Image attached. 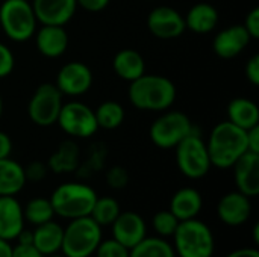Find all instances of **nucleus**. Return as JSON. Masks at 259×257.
Segmentation results:
<instances>
[{
    "mask_svg": "<svg viewBox=\"0 0 259 257\" xmlns=\"http://www.w3.org/2000/svg\"><path fill=\"white\" fill-rule=\"evenodd\" d=\"M175 83L159 74H143L137 80L131 82L127 95L134 108L140 111L162 112L173 106L176 100Z\"/></svg>",
    "mask_w": 259,
    "mask_h": 257,
    "instance_id": "nucleus-1",
    "label": "nucleus"
},
{
    "mask_svg": "<svg viewBox=\"0 0 259 257\" xmlns=\"http://www.w3.org/2000/svg\"><path fill=\"white\" fill-rule=\"evenodd\" d=\"M211 165L220 170L232 168L247 151V132L231 121L219 123L206 141Z\"/></svg>",
    "mask_w": 259,
    "mask_h": 257,
    "instance_id": "nucleus-2",
    "label": "nucleus"
},
{
    "mask_svg": "<svg viewBox=\"0 0 259 257\" xmlns=\"http://www.w3.org/2000/svg\"><path fill=\"white\" fill-rule=\"evenodd\" d=\"M96 191L80 182H65L59 185L50 195L55 215L65 220L88 217L96 203Z\"/></svg>",
    "mask_w": 259,
    "mask_h": 257,
    "instance_id": "nucleus-3",
    "label": "nucleus"
},
{
    "mask_svg": "<svg viewBox=\"0 0 259 257\" xmlns=\"http://www.w3.org/2000/svg\"><path fill=\"white\" fill-rule=\"evenodd\" d=\"M173 239L178 257H212L215 250L211 229L197 218L181 221L173 233Z\"/></svg>",
    "mask_w": 259,
    "mask_h": 257,
    "instance_id": "nucleus-4",
    "label": "nucleus"
},
{
    "mask_svg": "<svg viewBox=\"0 0 259 257\" xmlns=\"http://www.w3.org/2000/svg\"><path fill=\"white\" fill-rule=\"evenodd\" d=\"M102 242V227L88 215L70 220L64 229L61 253L65 257L93 256Z\"/></svg>",
    "mask_w": 259,
    "mask_h": 257,
    "instance_id": "nucleus-5",
    "label": "nucleus"
},
{
    "mask_svg": "<svg viewBox=\"0 0 259 257\" xmlns=\"http://www.w3.org/2000/svg\"><path fill=\"white\" fill-rule=\"evenodd\" d=\"M38 20L29 0H5L0 5V27L15 42H26L33 38Z\"/></svg>",
    "mask_w": 259,
    "mask_h": 257,
    "instance_id": "nucleus-6",
    "label": "nucleus"
},
{
    "mask_svg": "<svg viewBox=\"0 0 259 257\" xmlns=\"http://www.w3.org/2000/svg\"><path fill=\"white\" fill-rule=\"evenodd\" d=\"M193 132L194 127L187 114L181 111H168L152 123L149 135L158 148L171 150Z\"/></svg>",
    "mask_w": 259,
    "mask_h": 257,
    "instance_id": "nucleus-7",
    "label": "nucleus"
},
{
    "mask_svg": "<svg viewBox=\"0 0 259 257\" xmlns=\"http://www.w3.org/2000/svg\"><path fill=\"white\" fill-rule=\"evenodd\" d=\"M175 150L178 168L185 177L191 180H199L209 173L212 165L209 161L208 147L197 133H190L175 147Z\"/></svg>",
    "mask_w": 259,
    "mask_h": 257,
    "instance_id": "nucleus-8",
    "label": "nucleus"
},
{
    "mask_svg": "<svg viewBox=\"0 0 259 257\" xmlns=\"http://www.w3.org/2000/svg\"><path fill=\"white\" fill-rule=\"evenodd\" d=\"M56 124L71 139H87L99 130L94 109L76 100L62 105Z\"/></svg>",
    "mask_w": 259,
    "mask_h": 257,
    "instance_id": "nucleus-9",
    "label": "nucleus"
},
{
    "mask_svg": "<svg viewBox=\"0 0 259 257\" xmlns=\"http://www.w3.org/2000/svg\"><path fill=\"white\" fill-rule=\"evenodd\" d=\"M62 97L64 95L55 83H41L36 86L27 105V115L32 123L39 127L56 124L59 111L64 105Z\"/></svg>",
    "mask_w": 259,
    "mask_h": 257,
    "instance_id": "nucleus-10",
    "label": "nucleus"
},
{
    "mask_svg": "<svg viewBox=\"0 0 259 257\" xmlns=\"http://www.w3.org/2000/svg\"><path fill=\"white\" fill-rule=\"evenodd\" d=\"M93 80H94L93 71L87 64L79 61H71L61 67L55 85L62 95L79 97L91 89Z\"/></svg>",
    "mask_w": 259,
    "mask_h": 257,
    "instance_id": "nucleus-11",
    "label": "nucleus"
},
{
    "mask_svg": "<svg viewBox=\"0 0 259 257\" xmlns=\"http://www.w3.org/2000/svg\"><path fill=\"white\" fill-rule=\"evenodd\" d=\"M147 29L158 39H176L185 32L184 15L171 6H156L147 15Z\"/></svg>",
    "mask_w": 259,
    "mask_h": 257,
    "instance_id": "nucleus-12",
    "label": "nucleus"
},
{
    "mask_svg": "<svg viewBox=\"0 0 259 257\" xmlns=\"http://www.w3.org/2000/svg\"><path fill=\"white\" fill-rule=\"evenodd\" d=\"M252 215V201L240 191H232L223 195L217 204L219 220L229 227H240L249 221Z\"/></svg>",
    "mask_w": 259,
    "mask_h": 257,
    "instance_id": "nucleus-13",
    "label": "nucleus"
},
{
    "mask_svg": "<svg viewBox=\"0 0 259 257\" xmlns=\"http://www.w3.org/2000/svg\"><path fill=\"white\" fill-rule=\"evenodd\" d=\"M38 23L65 26L76 14V0H30Z\"/></svg>",
    "mask_w": 259,
    "mask_h": 257,
    "instance_id": "nucleus-14",
    "label": "nucleus"
},
{
    "mask_svg": "<svg viewBox=\"0 0 259 257\" xmlns=\"http://www.w3.org/2000/svg\"><path fill=\"white\" fill-rule=\"evenodd\" d=\"M111 227L112 238L129 250L147 236L146 221L137 212H120Z\"/></svg>",
    "mask_w": 259,
    "mask_h": 257,
    "instance_id": "nucleus-15",
    "label": "nucleus"
},
{
    "mask_svg": "<svg viewBox=\"0 0 259 257\" xmlns=\"http://www.w3.org/2000/svg\"><path fill=\"white\" fill-rule=\"evenodd\" d=\"M232 168L237 191L249 198L259 195V153L246 151Z\"/></svg>",
    "mask_w": 259,
    "mask_h": 257,
    "instance_id": "nucleus-16",
    "label": "nucleus"
},
{
    "mask_svg": "<svg viewBox=\"0 0 259 257\" xmlns=\"http://www.w3.org/2000/svg\"><path fill=\"white\" fill-rule=\"evenodd\" d=\"M250 39L252 38L243 24H232L215 35L212 48L219 58L232 59L244 52V48L250 44Z\"/></svg>",
    "mask_w": 259,
    "mask_h": 257,
    "instance_id": "nucleus-17",
    "label": "nucleus"
},
{
    "mask_svg": "<svg viewBox=\"0 0 259 257\" xmlns=\"http://www.w3.org/2000/svg\"><path fill=\"white\" fill-rule=\"evenodd\" d=\"M36 50L50 59H56L62 56L68 48V33L64 26H46L41 24L33 35Z\"/></svg>",
    "mask_w": 259,
    "mask_h": 257,
    "instance_id": "nucleus-18",
    "label": "nucleus"
},
{
    "mask_svg": "<svg viewBox=\"0 0 259 257\" xmlns=\"http://www.w3.org/2000/svg\"><path fill=\"white\" fill-rule=\"evenodd\" d=\"M23 206L15 197H0V239L14 241L24 230Z\"/></svg>",
    "mask_w": 259,
    "mask_h": 257,
    "instance_id": "nucleus-19",
    "label": "nucleus"
},
{
    "mask_svg": "<svg viewBox=\"0 0 259 257\" xmlns=\"http://www.w3.org/2000/svg\"><path fill=\"white\" fill-rule=\"evenodd\" d=\"M202 208H203L202 194L197 189L187 186V188H181L173 194L168 211L179 221H187V220L197 218Z\"/></svg>",
    "mask_w": 259,
    "mask_h": 257,
    "instance_id": "nucleus-20",
    "label": "nucleus"
},
{
    "mask_svg": "<svg viewBox=\"0 0 259 257\" xmlns=\"http://www.w3.org/2000/svg\"><path fill=\"white\" fill-rule=\"evenodd\" d=\"M64 227L53 220L39 226H35L32 232V245L44 257L58 254L62 247Z\"/></svg>",
    "mask_w": 259,
    "mask_h": 257,
    "instance_id": "nucleus-21",
    "label": "nucleus"
},
{
    "mask_svg": "<svg viewBox=\"0 0 259 257\" xmlns=\"http://www.w3.org/2000/svg\"><path fill=\"white\" fill-rule=\"evenodd\" d=\"M185 18V27L190 29L194 33H209L212 32L217 24H219V11L215 9V6H212L211 3H196L190 8V11L187 12Z\"/></svg>",
    "mask_w": 259,
    "mask_h": 257,
    "instance_id": "nucleus-22",
    "label": "nucleus"
},
{
    "mask_svg": "<svg viewBox=\"0 0 259 257\" xmlns=\"http://www.w3.org/2000/svg\"><path fill=\"white\" fill-rule=\"evenodd\" d=\"M112 68L120 79L131 83L146 73V62L137 50L123 48L115 53L112 59Z\"/></svg>",
    "mask_w": 259,
    "mask_h": 257,
    "instance_id": "nucleus-23",
    "label": "nucleus"
},
{
    "mask_svg": "<svg viewBox=\"0 0 259 257\" xmlns=\"http://www.w3.org/2000/svg\"><path fill=\"white\" fill-rule=\"evenodd\" d=\"M26 182L23 165L11 158L0 159V197H15Z\"/></svg>",
    "mask_w": 259,
    "mask_h": 257,
    "instance_id": "nucleus-24",
    "label": "nucleus"
},
{
    "mask_svg": "<svg viewBox=\"0 0 259 257\" xmlns=\"http://www.w3.org/2000/svg\"><path fill=\"white\" fill-rule=\"evenodd\" d=\"M228 121L243 130L259 126V108L255 101L246 97H237L228 105Z\"/></svg>",
    "mask_w": 259,
    "mask_h": 257,
    "instance_id": "nucleus-25",
    "label": "nucleus"
},
{
    "mask_svg": "<svg viewBox=\"0 0 259 257\" xmlns=\"http://www.w3.org/2000/svg\"><path fill=\"white\" fill-rule=\"evenodd\" d=\"M80 161V150L77 144L73 139L62 141L59 147L53 151V155L49 158L47 167L56 174L64 173H73L77 170Z\"/></svg>",
    "mask_w": 259,
    "mask_h": 257,
    "instance_id": "nucleus-26",
    "label": "nucleus"
},
{
    "mask_svg": "<svg viewBox=\"0 0 259 257\" xmlns=\"http://www.w3.org/2000/svg\"><path fill=\"white\" fill-rule=\"evenodd\" d=\"M129 257H176L175 248L165 238L146 236L141 242L129 250Z\"/></svg>",
    "mask_w": 259,
    "mask_h": 257,
    "instance_id": "nucleus-27",
    "label": "nucleus"
},
{
    "mask_svg": "<svg viewBox=\"0 0 259 257\" xmlns=\"http://www.w3.org/2000/svg\"><path fill=\"white\" fill-rule=\"evenodd\" d=\"M94 114L99 129H105V130H114L120 127L126 117L124 108L114 100H106L100 103L97 109H94Z\"/></svg>",
    "mask_w": 259,
    "mask_h": 257,
    "instance_id": "nucleus-28",
    "label": "nucleus"
},
{
    "mask_svg": "<svg viewBox=\"0 0 259 257\" xmlns=\"http://www.w3.org/2000/svg\"><path fill=\"white\" fill-rule=\"evenodd\" d=\"M23 215H24V221L30 223L32 226H39V224L52 221L55 217V212L49 198L36 197V198H32L23 208Z\"/></svg>",
    "mask_w": 259,
    "mask_h": 257,
    "instance_id": "nucleus-29",
    "label": "nucleus"
},
{
    "mask_svg": "<svg viewBox=\"0 0 259 257\" xmlns=\"http://www.w3.org/2000/svg\"><path fill=\"white\" fill-rule=\"evenodd\" d=\"M120 212H121L120 204L114 197H99L97 195L90 217L100 227H105V226H111L115 221V218L120 215Z\"/></svg>",
    "mask_w": 259,
    "mask_h": 257,
    "instance_id": "nucleus-30",
    "label": "nucleus"
},
{
    "mask_svg": "<svg viewBox=\"0 0 259 257\" xmlns=\"http://www.w3.org/2000/svg\"><path fill=\"white\" fill-rule=\"evenodd\" d=\"M179 223L181 221L170 211H159V212L155 214V217L152 220L153 230L161 238H170V236H173V233L176 232Z\"/></svg>",
    "mask_w": 259,
    "mask_h": 257,
    "instance_id": "nucleus-31",
    "label": "nucleus"
},
{
    "mask_svg": "<svg viewBox=\"0 0 259 257\" xmlns=\"http://www.w3.org/2000/svg\"><path fill=\"white\" fill-rule=\"evenodd\" d=\"M94 254L96 257H129V248L117 242L114 238L106 241L102 239Z\"/></svg>",
    "mask_w": 259,
    "mask_h": 257,
    "instance_id": "nucleus-32",
    "label": "nucleus"
},
{
    "mask_svg": "<svg viewBox=\"0 0 259 257\" xmlns=\"http://www.w3.org/2000/svg\"><path fill=\"white\" fill-rule=\"evenodd\" d=\"M106 183L112 189H123L129 183V173L126 171V168L115 165V167L109 168V171L106 174Z\"/></svg>",
    "mask_w": 259,
    "mask_h": 257,
    "instance_id": "nucleus-33",
    "label": "nucleus"
},
{
    "mask_svg": "<svg viewBox=\"0 0 259 257\" xmlns=\"http://www.w3.org/2000/svg\"><path fill=\"white\" fill-rule=\"evenodd\" d=\"M14 67H15V58L12 50L6 44L0 42V79L8 77L14 71Z\"/></svg>",
    "mask_w": 259,
    "mask_h": 257,
    "instance_id": "nucleus-34",
    "label": "nucleus"
},
{
    "mask_svg": "<svg viewBox=\"0 0 259 257\" xmlns=\"http://www.w3.org/2000/svg\"><path fill=\"white\" fill-rule=\"evenodd\" d=\"M47 173H49L47 164L39 161H33L27 167H24V176L27 182H41L46 179Z\"/></svg>",
    "mask_w": 259,
    "mask_h": 257,
    "instance_id": "nucleus-35",
    "label": "nucleus"
},
{
    "mask_svg": "<svg viewBox=\"0 0 259 257\" xmlns=\"http://www.w3.org/2000/svg\"><path fill=\"white\" fill-rule=\"evenodd\" d=\"M244 29L247 30V33L250 35L252 39H258L259 38V8H253L244 20Z\"/></svg>",
    "mask_w": 259,
    "mask_h": 257,
    "instance_id": "nucleus-36",
    "label": "nucleus"
},
{
    "mask_svg": "<svg viewBox=\"0 0 259 257\" xmlns=\"http://www.w3.org/2000/svg\"><path fill=\"white\" fill-rule=\"evenodd\" d=\"M244 73H246L247 80H249L253 86H258L259 85V55H253V56L247 61L246 68H244Z\"/></svg>",
    "mask_w": 259,
    "mask_h": 257,
    "instance_id": "nucleus-37",
    "label": "nucleus"
},
{
    "mask_svg": "<svg viewBox=\"0 0 259 257\" xmlns=\"http://www.w3.org/2000/svg\"><path fill=\"white\" fill-rule=\"evenodd\" d=\"M11 257H44L32 244H17L12 247Z\"/></svg>",
    "mask_w": 259,
    "mask_h": 257,
    "instance_id": "nucleus-38",
    "label": "nucleus"
},
{
    "mask_svg": "<svg viewBox=\"0 0 259 257\" xmlns=\"http://www.w3.org/2000/svg\"><path fill=\"white\" fill-rule=\"evenodd\" d=\"M109 2L111 0H76L77 6L88 12H100L109 5Z\"/></svg>",
    "mask_w": 259,
    "mask_h": 257,
    "instance_id": "nucleus-39",
    "label": "nucleus"
},
{
    "mask_svg": "<svg viewBox=\"0 0 259 257\" xmlns=\"http://www.w3.org/2000/svg\"><path fill=\"white\" fill-rule=\"evenodd\" d=\"M247 132V151L259 153V126H255Z\"/></svg>",
    "mask_w": 259,
    "mask_h": 257,
    "instance_id": "nucleus-40",
    "label": "nucleus"
},
{
    "mask_svg": "<svg viewBox=\"0 0 259 257\" xmlns=\"http://www.w3.org/2000/svg\"><path fill=\"white\" fill-rule=\"evenodd\" d=\"M12 153V139L8 133L0 130V159L9 158Z\"/></svg>",
    "mask_w": 259,
    "mask_h": 257,
    "instance_id": "nucleus-41",
    "label": "nucleus"
},
{
    "mask_svg": "<svg viewBox=\"0 0 259 257\" xmlns=\"http://www.w3.org/2000/svg\"><path fill=\"white\" fill-rule=\"evenodd\" d=\"M226 257H259V251L258 248H238Z\"/></svg>",
    "mask_w": 259,
    "mask_h": 257,
    "instance_id": "nucleus-42",
    "label": "nucleus"
},
{
    "mask_svg": "<svg viewBox=\"0 0 259 257\" xmlns=\"http://www.w3.org/2000/svg\"><path fill=\"white\" fill-rule=\"evenodd\" d=\"M12 254V245L9 241L0 239V257H11Z\"/></svg>",
    "mask_w": 259,
    "mask_h": 257,
    "instance_id": "nucleus-43",
    "label": "nucleus"
},
{
    "mask_svg": "<svg viewBox=\"0 0 259 257\" xmlns=\"http://www.w3.org/2000/svg\"><path fill=\"white\" fill-rule=\"evenodd\" d=\"M253 242L255 245H259V224H255L253 227Z\"/></svg>",
    "mask_w": 259,
    "mask_h": 257,
    "instance_id": "nucleus-44",
    "label": "nucleus"
},
{
    "mask_svg": "<svg viewBox=\"0 0 259 257\" xmlns=\"http://www.w3.org/2000/svg\"><path fill=\"white\" fill-rule=\"evenodd\" d=\"M2 114H3V100H2V95H0V118H2Z\"/></svg>",
    "mask_w": 259,
    "mask_h": 257,
    "instance_id": "nucleus-45",
    "label": "nucleus"
},
{
    "mask_svg": "<svg viewBox=\"0 0 259 257\" xmlns=\"http://www.w3.org/2000/svg\"><path fill=\"white\" fill-rule=\"evenodd\" d=\"M47 257H65L64 254H52V256H47Z\"/></svg>",
    "mask_w": 259,
    "mask_h": 257,
    "instance_id": "nucleus-46",
    "label": "nucleus"
},
{
    "mask_svg": "<svg viewBox=\"0 0 259 257\" xmlns=\"http://www.w3.org/2000/svg\"><path fill=\"white\" fill-rule=\"evenodd\" d=\"M29 2H30V0H29Z\"/></svg>",
    "mask_w": 259,
    "mask_h": 257,
    "instance_id": "nucleus-47",
    "label": "nucleus"
}]
</instances>
